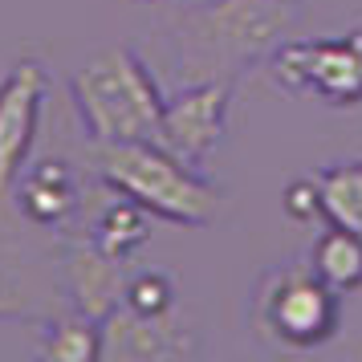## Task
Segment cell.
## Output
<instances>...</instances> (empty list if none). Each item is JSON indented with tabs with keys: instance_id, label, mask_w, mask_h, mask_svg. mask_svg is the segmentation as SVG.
<instances>
[{
	"instance_id": "13",
	"label": "cell",
	"mask_w": 362,
	"mask_h": 362,
	"mask_svg": "<svg viewBox=\"0 0 362 362\" xmlns=\"http://www.w3.org/2000/svg\"><path fill=\"white\" fill-rule=\"evenodd\" d=\"M317 192H322V220L362 236V159L329 163L317 175Z\"/></svg>"
},
{
	"instance_id": "11",
	"label": "cell",
	"mask_w": 362,
	"mask_h": 362,
	"mask_svg": "<svg viewBox=\"0 0 362 362\" xmlns=\"http://www.w3.org/2000/svg\"><path fill=\"white\" fill-rule=\"evenodd\" d=\"M310 269L338 293L362 289V236L329 224L326 232H317L310 248Z\"/></svg>"
},
{
	"instance_id": "17",
	"label": "cell",
	"mask_w": 362,
	"mask_h": 362,
	"mask_svg": "<svg viewBox=\"0 0 362 362\" xmlns=\"http://www.w3.org/2000/svg\"><path fill=\"white\" fill-rule=\"evenodd\" d=\"M29 313H33V305L21 289L17 273L0 261V317H29Z\"/></svg>"
},
{
	"instance_id": "5",
	"label": "cell",
	"mask_w": 362,
	"mask_h": 362,
	"mask_svg": "<svg viewBox=\"0 0 362 362\" xmlns=\"http://www.w3.org/2000/svg\"><path fill=\"white\" fill-rule=\"evenodd\" d=\"M264 66L285 94L313 98L329 110L362 106V25L338 37H289Z\"/></svg>"
},
{
	"instance_id": "12",
	"label": "cell",
	"mask_w": 362,
	"mask_h": 362,
	"mask_svg": "<svg viewBox=\"0 0 362 362\" xmlns=\"http://www.w3.org/2000/svg\"><path fill=\"white\" fill-rule=\"evenodd\" d=\"M151 220H155V216L143 212L134 199L118 196L115 204H106V208L98 212L94 228H90V240H94L106 257H115V261H131L134 248L147 245Z\"/></svg>"
},
{
	"instance_id": "1",
	"label": "cell",
	"mask_w": 362,
	"mask_h": 362,
	"mask_svg": "<svg viewBox=\"0 0 362 362\" xmlns=\"http://www.w3.org/2000/svg\"><path fill=\"white\" fill-rule=\"evenodd\" d=\"M305 17V0H204L167 21V66L175 86L228 82L269 62Z\"/></svg>"
},
{
	"instance_id": "10",
	"label": "cell",
	"mask_w": 362,
	"mask_h": 362,
	"mask_svg": "<svg viewBox=\"0 0 362 362\" xmlns=\"http://www.w3.org/2000/svg\"><path fill=\"white\" fill-rule=\"evenodd\" d=\"M21 216L37 228H66L82 208V187L66 159H37L13 183Z\"/></svg>"
},
{
	"instance_id": "7",
	"label": "cell",
	"mask_w": 362,
	"mask_h": 362,
	"mask_svg": "<svg viewBox=\"0 0 362 362\" xmlns=\"http://www.w3.org/2000/svg\"><path fill=\"white\" fill-rule=\"evenodd\" d=\"M196 350V326L180 313H139L118 301L98 322V358L106 362H171Z\"/></svg>"
},
{
	"instance_id": "14",
	"label": "cell",
	"mask_w": 362,
	"mask_h": 362,
	"mask_svg": "<svg viewBox=\"0 0 362 362\" xmlns=\"http://www.w3.org/2000/svg\"><path fill=\"white\" fill-rule=\"evenodd\" d=\"M37 358L45 362H90L98 358V322H90L82 313H69L62 322L45 329V338L37 346Z\"/></svg>"
},
{
	"instance_id": "9",
	"label": "cell",
	"mask_w": 362,
	"mask_h": 362,
	"mask_svg": "<svg viewBox=\"0 0 362 362\" xmlns=\"http://www.w3.org/2000/svg\"><path fill=\"white\" fill-rule=\"evenodd\" d=\"M127 277H131V273L122 269V261L106 257L90 236L66 248L62 281H66V293H69V301H74V313H82L90 322H102V317L122 301Z\"/></svg>"
},
{
	"instance_id": "16",
	"label": "cell",
	"mask_w": 362,
	"mask_h": 362,
	"mask_svg": "<svg viewBox=\"0 0 362 362\" xmlns=\"http://www.w3.org/2000/svg\"><path fill=\"white\" fill-rule=\"evenodd\" d=\"M285 216L293 220V224H313V220H322V192H317V175L313 180H293L285 183Z\"/></svg>"
},
{
	"instance_id": "15",
	"label": "cell",
	"mask_w": 362,
	"mask_h": 362,
	"mask_svg": "<svg viewBox=\"0 0 362 362\" xmlns=\"http://www.w3.org/2000/svg\"><path fill=\"white\" fill-rule=\"evenodd\" d=\"M122 305H131V310H139V313H171L175 310V281L167 277V273H159V269L131 273V277H127Z\"/></svg>"
},
{
	"instance_id": "2",
	"label": "cell",
	"mask_w": 362,
	"mask_h": 362,
	"mask_svg": "<svg viewBox=\"0 0 362 362\" xmlns=\"http://www.w3.org/2000/svg\"><path fill=\"white\" fill-rule=\"evenodd\" d=\"M94 159H98V180L115 196L134 199L143 212H151L163 224L204 228L224 204L220 183H212L199 167L175 159L155 139L94 143Z\"/></svg>"
},
{
	"instance_id": "8",
	"label": "cell",
	"mask_w": 362,
	"mask_h": 362,
	"mask_svg": "<svg viewBox=\"0 0 362 362\" xmlns=\"http://www.w3.org/2000/svg\"><path fill=\"white\" fill-rule=\"evenodd\" d=\"M45 90H49V74L33 57L17 62L0 78V204L13 196L17 175L29 167Z\"/></svg>"
},
{
	"instance_id": "4",
	"label": "cell",
	"mask_w": 362,
	"mask_h": 362,
	"mask_svg": "<svg viewBox=\"0 0 362 362\" xmlns=\"http://www.w3.org/2000/svg\"><path fill=\"white\" fill-rule=\"evenodd\" d=\"M252 326L281 350H317L342 326V293L310 264H277L257 285Z\"/></svg>"
},
{
	"instance_id": "3",
	"label": "cell",
	"mask_w": 362,
	"mask_h": 362,
	"mask_svg": "<svg viewBox=\"0 0 362 362\" xmlns=\"http://www.w3.org/2000/svg\"><path fill=\"white\" fill-rule=\"evenodd\" d=\"M69 98L94 143H127L155 134L167 94L134 49L106 45L74 69Z\"/></svg>"
},
{
	"instance_id": "6",
	"label": "cell",
	"mask_w": 362,
	"mask_h": 362,
	"mask_svg": "<svg viewBox=\"0 0 362 362\" xmlns=\"http://www.w3.org/2000/svg\"><path fill=\"white\" fill-rule=\"evenodd\" d=\"M228 82H187L175 86L163 98L159 122H155V143L167 147L175 159L192 167H204L216 159V151L224 147L228 134V106H232Z\"/></svg>"
}]
</instances>
